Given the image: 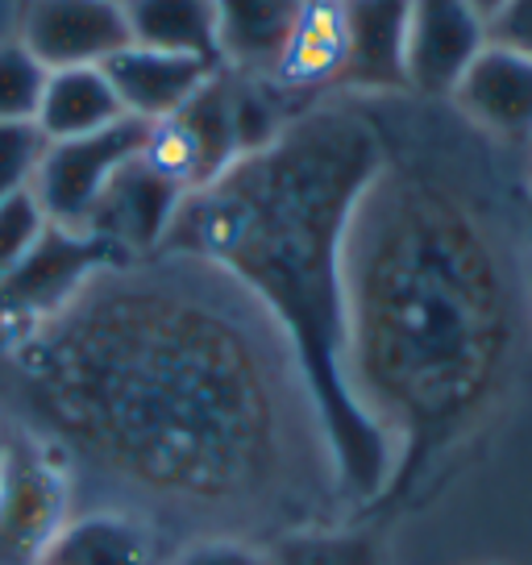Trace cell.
Masks as SVG:
<instances>
[{
  "mask_svg": "<svg viewBox=\"0 0 532 565\" xmlns=\"http://www.w3.org/2000/svg\"><path fill=\"white\" fill-rule=\"evenodd\" d=\"M21 371L58 445L183 512H266L287 491L296 437L279 374L209 303L79 291L30 337Z\"/></svg>",
  "mask_w": 532,
  "mask_h": 565,
  "instance_id": "6da1fadb",
  "label": "cell"
},
{
  "mask_svg": "<svg viewBox=\"0 0 532 565\" xmlns=\"http://www.w3.org/2000/svg\"><path fill=\"white\" fill-rule=\"evenodd\" d=\"M383 171L371 125L312 113L183 200L162 246L230 270L284 324L329 466L354 494L383 491L395 441L345 383V233Z\"/></svg>",
  "mask_w": 532,
  "mask_h": 565,
  "instance_id": "7a4b0ae2",
  "label": "cell"
},
{
  "mask_svg": "<svg viewBox=\"0 0 532 565\" xmlns=\"http://www.w3.org/2000/svg\"><path fill=\"white\" fill-rule=\"evenodd\" d=\"M345 383L395 445L470 420L503 358L491 254L454 204L374 175L345 233Z\"/></svg>",
  "mask_w": 532,
  "mask_h": 565,
  "instance_id": "3957f363",
  "label": "cell"
},
{
  "mask_svg": "<svg viewBox=\"0 0 532 565\" xmlns=\"http://www.w3.org/2000/svg\"><path fill=\"white\" fill-rule=\"evenodd\" d=\"M72 524V478L46 441L9 437L0 454V565H42Z\"/></svg>",
  "mask_w": 532,
  "mask_h": 565,
  "instance_id": "277c9868",
  "label": "cell"
},
{
  "mask_svg": "<svg viewBox=\"0 0 532 565\" xmlns=\"http://www.w3.org/2000/svg\"><path fill=\"white\" fill-rule=\"evenodd\" d=\"M150 129L155 125L138 121V117H121L117 125L88 134V138L51 141L34 175V188H30L46 212V221L58 230L84 233L92 209L113 183V175L150 146Z\"/></svg>",
  "mask_w": 532,
  "mask_h": 565,
  "instance_id": "5b68a950",
  "label": "cell"
},
{
  "mask_svg": "<svg viewBox=\"0 0 532 565\" xmlns=\"http://www.w3.org/2000/svg\"><path fill=\"white\" fill-rule=\"evenodd\" d=\"M113 263H121V258L92 233L46 225L34 249L0 279V324L4 329H42Z\"/></svg>",
  "mask_w": 532,
  "mask_h": 565,
  "instance_id": "8992f818",
  "label": "cell"
},
{
  "mask_svg": "<svg viewBox=\"0 0 532 565\" xmlns=\"http://www.w3.org/2000/svg\"><path fill=\"white\" fill-rule=\"evenodd\" d=\"M188 195L192 192L142 150V154H134L113 175L105 195L96 200L84 233H92L96 242H105L117 258L150 254L155 246L167 242V233L175 225V216Z\"/></svg>",
  "mask_w": 532,
  "mask_h": 565,
  "instance_id": "52a82bcc",
  "label": "cell"
},
{
  "mask_svg": "<svg viewBox=\"0 0 532 565\" xmlns=\"http://www.w3.org/2000/svg\"><path fill=\"white\" fill-rule=\"evenodd\" d=\"M129 42L121 0H30L21 13V46L46 71L105 67Z\"/></svg>",
  "mask_w": 532,
  "mask_h": 565,
  "instance_id": "ba28073f",
  "label": "cell"
},
{
  "mask_svg": "<svg viewBox=\"0 0 532 565\" xmlns=\"http://www.w3.org/2000/svg\"><path fill=\"white\" fill-rule=\"evenodd\" d=\"M487 46V21L466 0H412L408 13V88L454 92L475 54Z\"/></svg>",
  "mask_w": 532,
  "mask_h": 565,
  "instance_id": "9c48e42d",
  "label": "cell"
},
{
  "mask_svg": "<svg viewBox=\"0 0 532 565\" xmlns=\"http://www.w3.org/2000/svg\"><path fill=\"white\" fill-rule=\"evenodd\" d=\"M341 30V84L408 88V13L412 0H333Z\"/></svg>",
  "mask_w": 532,
  "mask_h": 565,
  "instance_id": "30bf717a",
  "label": "cell"
},
{
  "mask_svg": "<svg viewBox=\"0 0 532 565\" xmlns=\"http://www.w3.org/2000/svg\"><path fill=\"white\" fill-rule=\"evenodd\" d=\"M105 75L125 117H138L146 125H159L175 117L179 108L192 100L216 75V63L195 58V54H167L150 46H125L105 63Z\"/></svg>",
  "mask_w": 532,
  "mask_h": 565,
  "instance_id": "8fae6325",
  "label": "cell"
},
{
  "mask_svg": "<svg viewBox=\"0 0 532 565\" xmlns=\"http://www.w3.org/2000/svg\"><path fill=\"white\" fill-rule=\"evenodd\" d=\"M216 58L249 75H279L300 34L308 0H213Z\"/></svg>",
  "mask_w": 532,
  "mask_h": 565,
  "instance_id": "7c38bea8",
  "label": "cell"
},
{
  "mask_svg": "<svg viewBox=\"0 0 532 565\" xmlns=\"http://www.w3.org/2000/svg\"><path fill=\"white\" fill-rule=\"evenodd\" d=\"M458 105L479 125L496 129L503 138H529L532 134V58L487 42L475 63L458 79Z\"/></svg>",
  "mask_w": 532,
  "mask_h": 565,
  "instance_id": "4fadbf2b",
  "label": "cell"
},
{
  "mask_svg": "<svg viewBox=\"0 0 532 565\" xmlns=\"http://www.w3.org/2000/svg\"><path fill=\"white\" fill-rule=\"evenodd\" d=\"M42 565H162L159 536L134 512L72 515Z\"/></svg>",
  "mask_w": 532,
  "mask_h": 565,
  "instance_id": "5bb4252c",
  "label": "cell"
},
{
  "mask_svg": "<svg viewBox=\"0 0 532 565\" xmlns=\"http://www.w3.org/2000/svg\"><path fill=\"white\" fill-rule=\"evenodd\" d=\"M125 117L117 92L108 84L105 67H63L51 71L34 125L46 141L88 138Z\"/></svg>",
  "mask_w": 532,
  "mask_h": 565,
  "instance_id": "9a60e30c",
  "label": "cell"
},
{
  "mask_svg": "<svg viewBox=\"0 0 532 565\" xmlns=\"http://www.w3.org/2000/svg\"><path fill=\"white\" fill-rule=\"evenodd\" d=\"M134 46L167 54L216 58V9L213 0H121Z\"/></svg>",
  "mask_w": 532,
  "mask_h": 565,
  "instance_id": "2e32d148",
  "label": "cell"
},
{
  "mask_svg": "<svg viewBox=\"0 0 532 565\" xmlns=\"http://www.w3.org/2000/svg\"><path fill=\"white\" fill-rule=\"evenodd\" d=\"M270 565H383V553L371 536L358 532H300L279 536L266 553Z\"/></svg>",
  "mask_w": 532,
  "mask_h": 565,
  "instance_id": "e0dca14e",
  "label": "cell"
},
{
  "mask_svg": "<svg viewBox=\"0 0 532 565\" xmlns=\"http://www.w3.org/2000/svg\"><path fill=\"white\" fill-rule=\"evenodd\" d=\"M51 71L21 42H0V125L34 121Z\"/></svg>",
  "mask_w": 532,
  "mask_h": 565,
  "instance_id": "ac0fdd59",
  "label": "cell"
},
{
  "mask_svg": "<svg viewBox=\"0 0 532 565\" xmlns=\"http://www.w3.org/2000/svg\"><path fill=\"white\" fill-rule=\"evenodd\" d=\"M46 134L34 121H9L0 125V204L13 195L30 192L34 175L46 154Z\"/></svg>",
  "mask_w": 532,
  "mask_h": 565,
  "instance_id": "d6986e66",
  "label": "cell"
},
{
  "mask_svg": "<svg viewBox=\"0 0 532 565\" xmlns=\"http://www.w3.org/2000/svg\"><path fill=\"white\" fill-rule=\"evenodd\" d=\"M46 212L34 200V192H21L0 204V279L34 249V242L46 233Z\"/></svg>",
  "mask_w": 532,
  "mask_h": 565,
  "instance_id": "ffe728a7",
  "label": "cell"
},
{
  "mask_svg": "<svg viewBox=\"0 0 532 565\" xmlns=\"http://www.w3.org/2000/svg\"><path fill=\"white\" fill-rule=\"evenodd\" d=\"M167 565H270V557L263 548L237 541V536H204L183 553H175Z\"/></svg>",
  "mask_w": 532,
  "mask_h": 565,
  "instance_id": "44dd1931",
  "label": "cell"
},
{
  "mask_svg": "<svg viewBox=\"0 0 532 565\" xmlns=\"http://www.w3.org/2000/svg\"><path fill=\"white\" fill-rule=\"evenodd\" d=\"M487 42L512 46V51L532 58V0H508L503 13L487 25Z\"/></svg>",
  "mask_w": 532,
  "mask_h": 565,
  "instance_id": "7402d4cb",
  "label": "cell"
},
{
  "mask_svg": "<svg viewBox=\"0 0 532 565\" xmlns=\"http://www.w3.org/2000/svg\"><path fill=\"white\" fill-rule=\"evenodd\" d=\"M466 4H470V9H475V13H479L487 25H491V21L503 13V4H508V0H466Z\"/></svg>",
  "mask_w": 532,
  "mask_h": 565,
  "instance_id": "603a6c76",
  "label": "cell"
},
{
  "mask_svg": "<svg viewBox=\"0 0 532 565\" xmlns=\"http://www.w3.org/2000/svg\"><path fill=\"white\" fill-rule=\"evenodd\" d=\"M4 441H9V433H4V424H0V454H4Z\"/></svg>",
  "mask_w": 532,
  "mask_h": 565,
  "instance_id": "cb8c5ba5",
  "label": "cell"
}]
</instances>
